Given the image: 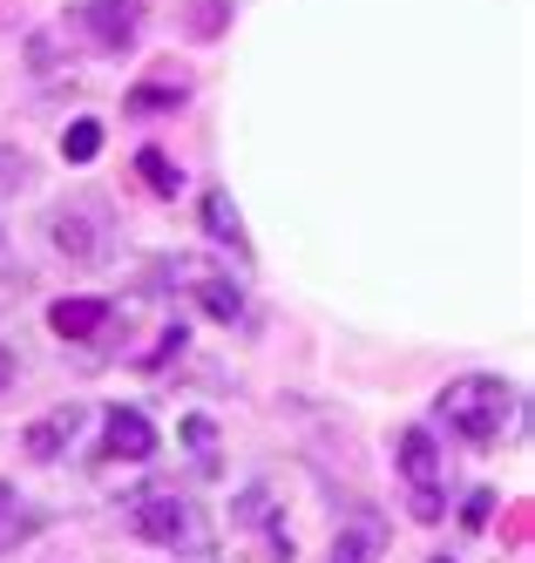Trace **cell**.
<instances>
[{"mask_svg": "<svg viewBox=\"0 0 535 563\" xmlns=\"http://www.w3.org/2000/svg\"><path fill=\"white\" fill-rule=\"evenodd\" d=\"M406 516H414V522H441L447 516V496L441 489H414V496H406Z\"/></svg>", "mask_w": 535, "mask_h": 563, "instance_id": "obj_17", "label": "cell"}, {"mask_svg": "<svg viewBox=\"0 0 535 563\" xmlns=\"http://www.w3.org/2000/svg\"><path fill=\"white\" fill-rule=\"evenodd\" d=\"M130 530L156 550H170V556H211L218 550V530H211V516H203V503L177 496L170 482H143L130 496Z\"/></svg>", "mask_w": 535, "mask_h": 563, "instance_id": "obj_2", "label": "cell"}, {"mask_svg": "<svg viewBox=\"0 0 535 563\" xmlns=\"http://www.w3.org/2000/svg\"><path fill=\"white\" fill-rule=\"evenodd\" d=\"M14 380H21V360H14V353H8V346H0V394H8V387H14Z\"/></svg>", "mask_w": 535, "mask_h": 563, "instance_id": "obj_20", "label": "cell"}, {"mask_svg": "<svg viewBox=\"0 0 535 563\" xmlns=\"http://www.w3.org/2000/svg\"><path fill=\"white\" fill-rule=\"evenodd\" d=\"M163 449V434H156V421L143 415V408H102V455H115V462H149Z\"/></svg>", "mask_w": 535, "mask_h": 563, "instance_id": "obj_5", "label": "cell"}, {"mask_svg": "<svg viewBox=\"0 0 535 563\" xmlns=\"http://www.w3.org/2000/svg\"><path fill=\"white\" fill-rule=\"evenodd\" d=\"M427 563H455V556H427Z\"/></svg>", "mask_w": 535, "mask_h": 563, "instance_id": "obj_22", "label": "cell"}, {"mask_svg": "<svg viewBox=\"0 0 535 563\" xmlns=\"http://www.w3.org/2000/svg\"><path fill=\"white\" fill-rule=\"evenodd\" d=\"M488 516H495V489H468V503H461V522H468V530H481Z\"/></svg>", "mask_w": 535, "mask_h": 563, "instance_id": "obj_18", "label": "cell"}, {"mask_svg": "<svg viewBox=\"0 0 535 563\" xmlns=\"http://www.w3.org/2000/svg\"><path fill=\"white\" fill-rule=\"evenodd\" d=\"M14 509H21V496H14V482H0V530L14 522Z\"/></svg>", "mask_w": 535, "mask_h": 563, "instance_id": "obj_19", "label": "cell"}, {"mask_svg": "<svg viewBox=\"0 0 535 563\" xmlns=\"http://www.w3.org/2000/svg\"><path fill=\"white\" fill-rule=\"evenodd\" d=\"M190 292H197V306L211 312V319H224V327H237V319H244V292L231 286L224 272H211V265H203V272L190 278Z\"/></svg>", "mask_w": 535, "mask_h": 563, "instance_id": "obj_9", "label": "cell"}, {"mask_svg": "<svg viewBox=\"0 0 535 563\" xmlns=\"http://www.w3.org/2000/svg\"><path fill=\"white\" fill-rule=\"evenodd\" d=\"M393 462H400V475H406V489H441V441H434L427 428H400Z\"/></svg>", "mask_w": 535, "mask_h": 563, "instance_id": "obj_8", "label": "cell"}, {"mask_svg": "<svg viewBox=\"0 0 535 563\" xmlns=\"http://www.w3.org/2000/svg\"><path fill=\"white\" fill-rule=\"evenodd\" d=\"M0 278H14V258H8V245H0Z\"/></svg>", "mask_w": 535, "mask_h": 563, "instance_id": "obj_21", "label": "cell"}, {"mask_svg": "<svg viewBox=\"0 0 535 563\" xmlns=\"http://www.w3.org/2000/svg\"><path fill=\"white\" fill-rule=\"evenodd\" d=\"M96 150H102V123H96V115H75V123L62 130V156H68V164H89Z\"/></svg>", "mask_w": 535, "mask_h": 563, "instance_id": "obj_14", "label": "cell"}, {"mask_svg": "<svg viewBox=\"0 0 535 563\" xmlns=\"http://www.w3.org/2000/svg\"><path fill=\"white\" fill-rule=\"evenodd\" d=\"M62 62H68V55H62V34H55V27H48V34H34V42H27V68H34V75H55Z\"/></svg>", "mask_w": 535, "mask_h": 563, "instance_id": "obj_15", "label": "cell"}, {"mask_svg": "<svg viewBox=\"0 0 535 563\" xmlns=\"http://www.w3.org/2000/svg\"><path fill=\"white\" fill-rule=\"evenodd\" d=\"M136 177H143L156 197H177V190H183V164H177L170 150H156V143H149V150H136Z\"/></svg>", "mask_w": 535, "mask_h": 563, "instance_id": "obj_12", "label": "cell"}, {"mask_svg": "<svg viewBox=\"0 0 535 563\" xmlns=\"http://www.w3.org/2000/svg\"><path fill=\"white\" fill-rule=\"evenodd\" d=\"M109 319H115V299L75 292V299H55V306H48V333H55V340H96Z\"/></svg>", "mask_w": 535, "mask_h": 563, "instance_id": "obj_6", "label": "cell"}, {"mask_svg": "<svg viewBox=\"0 0 535 563\" xmlns=\"http://www.w3.org/2000/svg\"><path fill=\"white\" fill-rule=\"evenodd\" d=\"M183 449H190L197 462H211V455H218V428L203 421V415H190V421H183Z\"/></svg>", "mask_w": 535, "mask_h": 563, "instance_id": "obj_16", "label": "cell"}, {"mask_svg": "<svg viewBox=\"0 0 535 563\" xmlns=\"http://www.w3.org/2000/svg\"><path fill=\"white\" fill-rule=\"evenodd\" d=\"M143 14H149V0H89V8H81V27H89V42L102 55H130L136 34H143Z\"/></svg>", "mask_w": 535, "mask_h": 563, "instance_id": "obj_4", "label": "cell"}, {"mask_svg": "<svg viewBox=\"0 0 535 563\" xmlns=\"http://www.w3.org/2000/svg\"><path fill=\"white\" fill-rule=\"evenodd\" d=\"M183 96H190L183 75H177V82H136L130 96H122V109H130V115H170V109H183Z\"/></svg>", "mask_w": 535, "mask_h": 563, "instance_id": "obj_11", "label": "cell"}, {"mask_svg": "<svg viewBox=\"0 0 535 563\" xmlns=\"http://www.w3.org/2000/svg\"><path fill=\"white\" fill-rule=\"evenodd\" d=\"M203 231H211L218 245L244 252V218H237V205H231V190H203Z\"/></svg>", "mask_w": 535, "mask_h": 563, "instance_id": "obj_10", "label": "cell"}, {"mask_svg": "<svg viewBox=\"0 0 535 563\" xmlns=\"http://www.w3.org/2000/svg\"><path fill=\"white\" fill-rule=\"evenodd\" d=\"M75 428H81V400H68V408H48L41 421H27V434H21L27 462H62L68 441H75Z\"/></svg>", "mask_w": 535, "mask_h": 563, "instance_id": "obj_7", "label": "cell"}, {"mask_svg": "<svg viewBox=\"0 0 535 563\" xmlns=\"http://www.w3.org/2000/svg\"><path fill=\"white\" fill-rule=\"evenodd\" d=\"M434 415H441L447 434H461L468 449H495V441L522 421V394L502 374H468V380H447L441 387Z\"/></svg>", "mask_w": 535, "mask_h": 563, "instance_id": "obj_1", "label": "cell"}, {"mask_svg": "<svg viewBox=\"0 0 535 563\" xmlns=\"http://www.w3.org/2000/svg\"><path fill=\"white\" fill-rule=\"evenodd\" d=\"M48 245L68 258H102L109 245V205L102 197H75V205H55L48 218Z\"/></svg>", "mask_w": 535, "mask_h": 563, "instance_id": "obj_3", "label": "cell"}, {"mask_svg": "<svg viewBox=\"0 0 535 563\" xmlns=\"http://www.w3.org/2000/svg\"><path fill=\"white\" fill-rule=\"evenodd\" d=\"M183 27L197 34V42H218V34L231 27V0H183Z\"/></svg>", "mask_w": 535, "mask_h": 563, "instance_id": "obj_13", "label": "cell"}]
</instances>
